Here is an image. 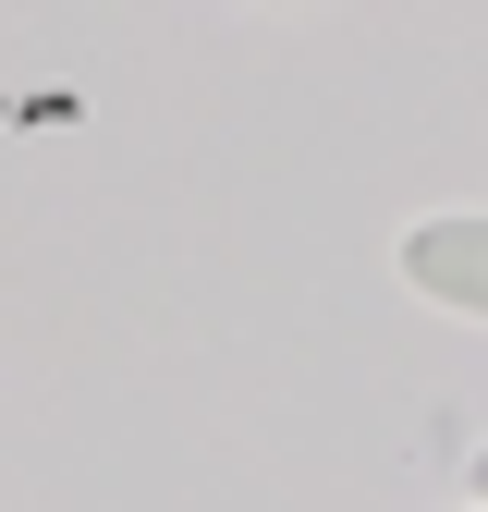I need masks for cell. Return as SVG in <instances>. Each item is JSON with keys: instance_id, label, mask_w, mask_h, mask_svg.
<instances>
[{"instance_id": "1", "label": "cell", "mask_w": 488, "mask_h": 512, "mask_svg": "<svg viewBox=\"0 0 488 512\" xmlns=\"http://www.w3.org/2000/svg\"><path fill=\"white\" fill-rule=\"evenodd\" d=\"M403 281L452 317H488V208H440L403 232Z\"/></svg>"}, {"instance_id": "2", "label": "cell", "mask_w": 488, "mask_h": 512, "mask_svg": "<svg viewBox=\"0 0 488 512\" xmlns=\"http://www.w3.org/2000/svg\"><path fill=\"white\" fill-rule=\"evenodd\" d=\"M476 500H488V452H476Z\"/></svg>"}, {"instance_id": "3", "label": "cell", "mask_w": 488, "mask_h": 512, "mask_svg": "<svg viewBox=\"0 0 488 512\" xmlns=\"http://www.w3.org/2000/svg\"><path fill=\"white\" fill-rule=\"evenodd\" d=\"M476 512H488V500H476Z\"/></svg>"}]
</instances>
